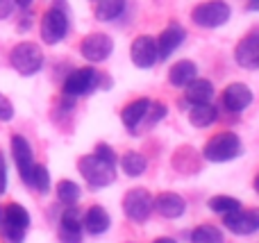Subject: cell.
<instances>
[{
    "label": "cell",
    "mask_w": 259,
    "mask_h": 243,
    "mask_svg": "<svg viewBox=\"0 0 259 243\" xmlns=\"http://www.w3.org/2000/svg\"><path fill=\"white\" fill-rule=\"evenodd\" d=\"M30 227V214L25 207L12 203L0 209V239L5 243H23Z\"/></svg>",
    "instance_id": "cell-1"
},
{
    "label": "cell",
    "mask_w": 259,
    "mask_h": 243,
    "mask_svg": "<svg viewBox=\"0 0 259 243\" xmlns=\"http://www.w3.org/2000/svg\"><path fill=\"white\" fill-rule=\"evenodd\" d=\"M77 168H80L82 177L89 182L94 189H103V186H109L116 177V166L98 159L96 155H84L77 162Z\"/></svg>",
    "instance_id": "cell-2"
},
{
    "label": "cell",
    "mask_w": 259,
    "mask_h": 243,
    "mask_svg": "<svg viewBox=\"0 0 259 243\" xmlns=\"http://www.w3.org/2000/svg\"><path fill=\"white\" fill-rule=\"evenodd\" d=\"M241 155V139L234 132H221L207 141L202 157L209 162H230Z\"/></svg>",
    "instance_id": "cell-3"
},
{
    "label": "cell",
    "mask_w": 259,
    "mask_h": 243,
    "mask_svg": "<svg viewBox=\"0 0 259 243\" xmlns=\"http://www.w3.org/2000/svg\"><path fill=\"white\" fill-rule=\"evenodd\" d=\"M9 62L21 75H34L41 66H44V53L41 45L32 43V41H23V43L14 45L9 53Z\"/></svg>",
    "instance_id": "cell-4"
},
{
    "label": "cell",
    "mask_w": 259,
    "mask_h": 243,
    "mask_svg": "<svg viewBox=\"0 0 259 243\" xmlns=\"http://www.w3.org/2000/svg\"><path fill=\"white\" fill-rule=\"evenodd\" d=\"M41 41L48 45H55L68 34V16L64 7H53L41 16Z\"/></svg>",
    "instance_id": "cell-5"
},
{
    "label": "cell",
    "mask_w": 259,
    "mask_h": 243,
    "mask_svg": "<svg viewBox=\"0 0 259 243\" xmlns=\"http://www.w3.org/2000/svg\"><path fill=\"white\" fill-rule=\"evenodd\" d=\"M230 14L232 12H230V5L225 0H209V3L198 5L191 18L200 27H219L230 21Z\"/></svg>",
    "instance_id": "cell-6"
},
{
    "label": "cell",
    "mask_w": 259,
    "mask_h": 243,
    "mask_svg": "<svg viewBox=\"0 0 259 243\" xmlns=\"http://www.w3.org/2000/svg\"><path fill=\"white\" fill-rule=\"evenodd\" d=\"M152 200L155 198L150 196V191L132 189V191H127L125 198H123V212H125V216L130 221L143 223V221H148V216H150L152 209H155Z\"/></svg>",
    "instance_id": "cell-7"
},
{
    "label": "cell",
    "mask_w": 259,
    "mask_h": 243,
    "mask_svg": "<svg viewBox=\"0 0 259 243\" xmlns=\"http://www.w3.org/2000/svg\"><path fill=\"white\" fill-rule=\"evenodd\" d=\"M100 73L96 68H77L64 82V93L71 98H80V95H89L94 89H98Z\"/></svg>",
    "instance_id": "cell-8"
},
{
    "label": "cell",
    "mask_w": 259,
    "mask_h": 243,
    "mask_svg": "<svg viewBox=\"0 0 259 243\" xmlns=\"http://www.w3.org/2000/svg\"><path fill=\"white\" fill-rule=\"evenodd\" d=\"M130 59H132L134 66L139 68H152L159 62V55H157V41L152 36H137L134 43L130 45Z\"/></svg>",
    "instance_id": "cell-9"
},
{
    "label": "cell",
    "mask_w": 259,
    "mask_h": 243,
    "mask_svg": "<svg viewBox=\"0 0 259 243\" xmlns=\"http://www.w3.org/2000/svg\"><path fill=\"white\" fill-rule=\"evenodd\" d=\"M114 50V41L109 39L105 32H94L82 41V57L89 62H105Z\"/></svg>",
    "instance_id": "cell-10"
},
{
    "label": "cell",
    "mask_w": 259,
    "mask_h": 243,
    "mask_svg": "<svg viewBox=\"0 0 259 243\" xmlns=\"http://www.w3.org/2000/svg\"><path fill=\"white\" fill-rule=\"evenodd\" d=\"M12 155H14V162H16L23 182L30 184L32 168H34V157H32V148H30L25 136H21V134L12 136Z\"/></svg>",
    "instance_id": "cell-11"
},
{
    "label": "cell",
    "mask_w": 259,
    "mask_h": 243,
    "mask_svg": "<svg viewBox=\"0 0 259 243\" xmlns=\"http://www.w3.org/2000/svg\"><path fill=\"white\" fill-rule=\"evenodd\" d=\"M223 223L230 232L234 234H255L259 230V214L257 212H246V209H239V212H232L228 216H223Z\"/></svg>",
    "instance_id": "cell-12"
},
{
    "label": "cell",
    "mask_w": 259,
    "mask_h": 243,
    "mask_svg": "<svg viewBox=\"0 0 259 243\" xmlns=\"http://www.w3.org/2000/svg\"><path fill=\"white\" fill-rule=\"evenodd\" d=\"M250 103H252V91L250 86L241 84V82H234L223 91V107L232 114L243 112L246 107H250Z\"/></svg>",
    "instance_id": "cell-13"
},
{
    "label": "cell",
    "mask_w": 259,
    "mask_h": 243,
    "mask_svg": "<svg viewBox=\"0 0 259 243\" xmlns=\"http://www.w3.org/2000/svg\"><path fill=\"white\" fill-rule=\"evenodd\" d=\"M237 64L243 68H257L259 66V34L250 32L246 39H241V43L234 50Z\"/></svg>",
    "instance_id": "cell-14"
},
{
    "label": "cell",
    "mask_w": 259,
    "mask_h": 243,
    "mask_svg": "<svg viewBox=\"0 0 259 243\" xmlns=\"http://www.w3.org/2000/svg\"><path fill=\"white\" fill-rule=\"evenodd\" d=\"M59 239L62 243H82V218L77 209L68 207L62 214V223H59Z\"/></svg>",
    "instance_id": "cell-15"
},
{
    "label": "cell",
    "mask_w": 259,
    "mask_h": 243,
    "mask_svg": "<svg viewBox=\"0 0 259 243\" xmlns=\"http://www.w3.org/2000/svg\"><path fill=\"white\" fill-rule=\"evenodd\" d=\"M155 41H157V55H159V59H166L182 45L184 30L180 25H168L159 34V39H155Z\"/></svg>",
    "instance_id": "cell-16"
},
{
    "label": "cell",
    "mask_w": 259,
    "mask_h": 243,
    "mask_svg": "<svg viewBox=\"0 0 259 243\" xmlns=\"http://www.w3.org/2000/svg\"><path fill=\"white\" fill-rule=\"evenodd\" d=\"M152 205H155V209L164 218H180L184 214V209H187V203L182 200V196L170 193V191L159 193L155 200H152Z\"/></svg>",
    "instance_id": "cell-17"
},
{
    "label": "cell",
    "mask_w": 259,
    "mask_h": 243,
    "mask_svg": "<svg viewBox=\"0 0 259 243\" xmlns=\"http://www.w3.org/2000/svg\"><path fill=\"white\" fill-rule=\"evenodd\" d=\"M196 77H198V68H196V64L189 62V59L175 62L168 71V80L173 86H187L189 82L196 80Z\"/></svg>",
    "instance_id": "cell-18"
},
{
    "label": "cell",
    "mask_w": 259,
    "mask_h": 243,
    "mask_svg": "<svg viewBox=\"0 0 259 243\" xmlns=\"http://www.w3.org/2000/svg\"><path fill=\"white\" fill-rule=\"evenodd\" d=\"M187 100L191 105H205L211 100V95H214V84H211L209 80H200V77H196V80H191L187 86Z\"/></svg>",
    "instance_id": "cell-19"
},
{
    "label": "cell",
    "mask_w": 259,
    "mask_h": 243,
    "mask_svg": "<svg viewBox=\"0 0 259 243\" xmlns=\"http://www.w3.org/2000/svg\"><path fill=\"white\" fill-rule=\"evenodd\" d=\"M109 214L105 212L103 207H91L89 212H87L84 221H82V225H84L87 232H91V234H105V232L109 230Z\"/></svg>",
    "instance_id": "cell-20"
},
{
    "label": "cell",
    "mask_w": 259,
    "mask_h": 243,
    "mask_svg": "<svg viewBox=\"0 0 259 243\" xmlns=\"http://www.w3.org/2000/svg\"><path fill=\"white\" fill-rule=\"evenodd\" d=\"M148 107H150V100L148 98H139L134 100V103H130L125 109H123L121 118H123V125L127 127V130H137L139 123L143 121V116H146Z\"/></svg>",
    "instance_id": "cell-21"
},
{
    "label": "cell",
    "mask_w": 259,
    "mask_h": 243,
    "mask_svg": "<svg viewBox=\"0 0 259 243\" xmlns=\"http://www.w3.org/2000/svg\"><path fill=\"white\" fill-rule=\"evenodd\" d=\"M94 12L98 21H116L125 12V0H96Z\"/></svg>",
    "instance_id": "cell-22"
},
{
    "label": "cell",
    "mask_w": 259,
    "mask_h": 243,
    "mask_svg": "<svg viewBox=\"0 0 259 243\" xmlns=\"http://www.w3.org/2000/svg\"><path fill=\"white\" fill-rule=\"evenodd\" d=\"M189 121H191L193 127H209L216 121V109L209 103L193 105L191 112H189Z\"/></svg>",
    "instance_id": "cell-23"
},
{
    "label": "cell",
    "mask_w": 259,
    "mask_h": 243,
    "mask_svg": "<svg viewBox=\"0 0 259 243\" xmlns=\"http://www.w3.org/2000/svg\"><path fill=\"white\" fill-rule=\"evenodd\" d=\"M121 166H123V171H125V175H130V177H139L143 171H146L148 162H146V157H143L141 153H132V150H130V153L123 155Z\"/></svg>",
    "instance_id": "cell-24"
},
{
    "label": "cell",
    "mask_w": 259,
    "mask_h": 243,
    "mask_svg": "<svg viewBox=\"0 0 259 243\" xmlns=\"http://www.w3.org/2000/svg\"><path fill=\"white\" fill-rule=\"evenodd\" d=\"M191 243H225L223 232L214 225H198L191 232Z\"/></svg>",
    "instance_id": "cell-25"
},
{
    "label": "cell",
    "mask_w": 259,
    "mask_h": 243,
    "mask_svg": "<svg viewBox=\"0 0 259 243\" xmlns=\"http://www.w3.org/2000/svg\"><path fill=\"white\" fill-rule=\"evenodd\" d=\"M80 196H82V191H80V186H77L75 182L62 180L57 184V198H59V203L68 205V207H73V205L80 200Z\"/></svg>",
    "instance_id": "cell-26"
},
{
    "label": "cell",
    "mask_w": 259,
    "mask_h": 243,
    "mask_svg": "<svg viewBox=\"0 0 259 243\" xmlns=\"http://www.w3.org/2000/svg\"><path fill=\"white\" fill-rule=\"evenodd\" d=\"M209 209L221 214V216H228V214H232V212H239L241 203H239L237 198H230V196H214V198L209 200Z\"/></svg>",
    "instance_id": "cell-27"
},
{
    "label": "cell",
    "mask_w": 259,
    "mask_h": 243,
    "mask_svg": "<svg viewBox=\"0 0 259 243\" xmlns=\"http://www.w3.org/2000/svg\"><path fill=\"white\" fill-rule=\"evenodd\" d=\"M30 186H34L36 191L46 193V191L50 189V173H48V168L41 166V164H34V168H32V177H30Z\"/></svg>",
    "instance_id": "cell-28"
},
{
    "label": "cell",
    "mask_w": 259,
    "mask_h": 243,
    "mask_svg": "<svg viewBox=\"0 0 259 243\" xmlns=\"http://www.w3.org/2000/svg\"><path fill=\"white\" fill-rule=\"evenodd\" d=\"M96 157L98 159H103V162H107V164H112V166H116V153H114L112 148H109L107 143H98L96 145Z\"/></svg>",
    "instance_id": "cell-29"
},
{
    "label": "cell",
    "mask_w": 259,
    "mask_h": 243,
    "mask_svg": "<svg viewBox=\"0 0 259 243\" xmlns=\"http://www.w3.org/2000/svg\"><path fill=\"white\" fill-rule=\"evenodd\" d=\"M14 118V105L0 93V121H12Z\"/></svg>",
    "instance_id": "cell-30"
},
{
    "label": "cell",
    "mask_w": 259,
    "mask_h": 243,
    "mask_svg": "<svg viewBox=\"0 0 259 243\" xmlns=\"http://www.w3.org/2000/svg\"><path fill=\"white\" fill-rule=\"evenodd\" d=\"M7 189V162H5V155L0 153V193H5Z\"/></svg>",
    "instance_id": "cell-31"
},
{
    "label": "cell",
    "mask_w": 259,
    "mask_h": 243,
    "mask_svg": "<svg viewBox=\"0 0 259 243\" xmlns=\"http://www.w3.org/2000/svg\"><path fill=\"white\" fill-rule=\"evenodd\" d=\"M14 0H0V18H7V16H12V12H14Z\"/></svg>",
    "instance_id": "cell-32"
},
{
    "label": "cell",
    "mask_w": 259,
    "mask_h": 243,
    "mask_svg": "<svg viewBox=\"0 0 259 243\" xmlns=\"http://www.w3.org/2000/svg\"><path fill=\"white\" fill-rule=\"evenodd\" d=\"M14 5H18V7H30L32 0H14Z\"/></svg>",
    "instance_id": "cell-33"
},
{
    "label": "cell",
    "mask_w": 259,
    "mask_h": 243,
    "mask_svg": "<svg viewBox=\"0 0 259 243\" xmlns=\"http://www.w3.org/2000/svg\"><path fill=\"white\" fill-rule=\"evenodd\" d=\"M155 243H178V241H173V239H168V236H161V239H157Z\"/></svg>",
    "instance_id": "cell-34"
}]
</instances>
